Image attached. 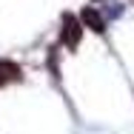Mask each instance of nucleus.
<instances>
[{
    "instance_id": "f257e3e1",
    "label": "nucleus",
    "mask_w": 134,
    "mask_h": 134,
    "mask_svg": "<svg viewBox=\"0 0 134 134\" xmlns=\"http://www.w3.org/2000/svg\"><path fill=\"white\" fill-rule=\"evenodd\" d=\"M63 43H66L69 49H74V46L80 43V23H77L71 14L63 17Z\"/></svg>"
},
{
    "instance_id": "7ed1b4c3",
    "label": "nucleus",
    "mask_w": 134,
    "mask_h": 134,
    "mask_svg": "<svg viewBox=\"0 0 134 134\" xmlns=\"http://www.w3.org/2000/svg\"><path fill=\"white\" fill-rule=\"evenodd\" d=\"M83 20H86V26H91L94 31H103V20H100V14L94 9H86L83 12Z\"/></svg>"
},
{
    "instance_id": "f03ea898",
    "label": "nucleus",
    "mask_w": 134,
    "mask_h": 134,
    "mask_svg": "<svg viewBox=\"0 0 134 134\" xmlns=\"http://www.w3.org/2000/svg\"><path fill=\"white\" fill-rule=\"evenodd\" d=\"M17 77H20V69H17L14 63H9V60H0V86L17 80Z\"/></svg>"
}]
</instances>
